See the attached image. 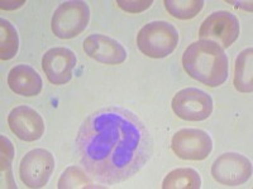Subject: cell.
<instances>
[{
    "label": "cell",
    "mask_w": 253,
    "mask_h": 189,
    "mask_svg": "<svg viewBox=\"0 0 253 189\" xmlns=\"http://www.w3.org/2000/svg\"><path fill=\"white\" fill-rule=\"evenodd\" d=\"M75 150L87 175L100 184L128 181L147 165L153 140L139 116L121 106L92 112L81 124Z\"/></svg>",
    "instance_id": "6da1fadb"
},
{
    "label": "cell",
    "mask_w": 253,
    "mask_h": 189,
    "mask_svg": "<svg viewBox=\"0 0 253 189\" xmlns=\"http://www.w3.org/2000/svg\"><path fill=\"white\" fill-rule=\"evenodd\" d=\"M182 66L190 77L209 87L223 85L229 72V61L223 48L207 39L187 47L182 56Z\"/></svg>",
    "instance_id": "7a4b0ae2"
},
{
    "label": "cell",
    "mask_w": 253,
    "mask_h": 189,
    "mask_svg": "<svg viewBox=\"0 0 253 189\" xmlns=\"http://www.w3.org/2000/svg\"><path fill=\"white\" fill-rule=\"evenodd\" d=\"M178 43V32L169 22L157 20L142 27L137 35L139 51L151 58L170 56Z\"/></svg>",
    "instance_id": "3957f363"
},
{
    "label": "cell",
    "mask_w": 253,
    "mask_h": 189,
    "mask_svg": "<svg viewBox=\"0 0 253 189\" xmlns=\"http://www.w3.org/2000/svg\"><path fill=\"white\" fill-rule=\"evenodd\" d=\"M90 20V8L83 0H71L61 4L53 13L51 28L60 39H71L81 34Z\"/></svg>",
    "instance_id": "277c9868"
},
{
    "label": "cell",
    "mask_w": 253,
    "mask_h": 189,
    "mask_svg": "<svg viewBox=\"0 0 253 189\" xmlns=\"http://www.w3.org/2000/svg\"><path fill=\"white\" fill-rule=\"evenodd\" d=\"M177 118L186 121H203L213 112V98L209 94L195 87L178 91L171 102Z\"/></svg>",
    "instance_id": "5b68a950"
},
{
    "label": "cell",
    "mask_w": 253,
    "mask_h": 189,
    "mask_svg": "<svg viewBox=\"0 0 253 189\" xmlns=\"http://www.w3.org/2000/svg\"><path fill=\"white\" fill-rule=\"evenodd\" d=\"M241 27L238 18L227 10L210 14L202 23L199 29V37L202 39L215 42L220 48H228L238 39Z\"/></svg>",
    "instance_id": "8992f818"
},
{
    "label": "cell",
    "mask_w": 253,
    "mask_h": 189,
    "mask_svg": "<svg viewBox=\"0 0 253 189\" xmlns=\"http://www.w3.org/2000/svg\"><path fill=\"white\" fill-rule=\"evenodd\" d=\"M55 169V158L46 149H33L20 160L19 177L28 188H43Z\"/></svg>",
    "instance_id": "52a82bcc"
},
{
    "label": "cell",
    "mask_w": 253,
    "mask_h": 189,
    "mask_svg": "<svg viewBox=\"0 0 253 189\" xmlns=\"http://www.w3.org/2000/svg\"><path fill=\"white\" fill-rule=\"evenodd\" d=\"M171 149L182 160H204L213 150V140L200 129H181L172 136Z\"/></svg>",
    "instance_id": "ba28073f"
},
{
    "label": "cell",
    "mask_w": 253,
    "mask_h": 189,
    "mask_svg": "<svg viewBox=\"0 0 253 189\" xmlns=\"http://www.w3.org/2000/svg\"><path fill=\"white\" fill-rule=\"evenodd\" d=\"M211 175L223 186H241L252 175V163L238 153H224L211 165Z\"/></svg>",
    "instance_id": "9c48e42d"
},
{
    "label": "cell",
    "mask_w": 253,
    "mask_h": 189,
    "mask_svg": "<svg viewBox=\"0 0 253 189\" xmlns=\"http://www.w3.org/2000/svg\"><path fill=\"white\" fill-rule=\"evenodd\" d=\"M78 58L71 49L55 47L46 52L42 58V68L52 85H65L72 78V69L76 67Z\"/></svg>",
    "instance_id": "30bf717a"
},
{
    "label": "cell",
    "mask_w": 253,
    "mask_h": 189,
    "mask_svg": "<svg viewBox=\"0 0 253 189\" xmlns=\"http://www.w3.org/2000/svg\"><path fill=\"white\" fill-rule=\"evenodd\" d=\"M9 127L20 140L32 143L42 138L44 134L43 119L32 107L22 105L8 115Z\"/></svg>",
    "instance_id": "8fae6325"
},
{
    "label": "cell",
    "mask_w": 253,
    "mask_h": 189,
    "mask_svg": "<svg viewBox=\"0 0 253 189\" xmlns=\"http://www.w3.org/2000/svg\"><path fill=\"white\" fill-rule=\"evenodd\" d=\"M84 51L89 57L104 64H121L126 60V51L118 40L104 34H91L84 40Z\"/></svg>",
    "instance_id": "7c38bea8"
},
{
    "label": "cell",
    "mask_w": 253,
    "mask_h": 189,
    "mask_svg": "<svg viewBox=\"0 0 253 189\" xmlns=\"http://www.w3.org/2000/svg\"><path fill=\"white\" fill-rule=\"evenodd\" d=\"M8 85L13 92L20 96H37L43 87V81L33 67L18 64L8 73Z\"/></svg>",
    "instance_id": "4fadbf2b"
},
{
    "label": "cell",
    "mask_w": 253,
    "mask_h": 189,
    "mask_svg": "<svg viewBox=\"0 0 253 189\" xmlns=\"http://www.w3.org/2000/svg\"><path fill=\"white\" fill-rule=\"evenodd\" d=\"M234 87L239 92L253 90V49L247 48L238 56L234 68Z\"/></svg>",
    "instance_id": "5bb4252c"
},
{
    "label": "cell",
    "mask_w": 253,
    "mask_h": 189,
    "mask_svg": "<svg viewBox=\"0 0 253 189\" xmlns=\"http://www.w3.org/2000/svg\"><path fill=\"white\" fill-rule=\"evenodd\" d=\"M202 187V178L195 169L177 168L165 177L164 189H199Z\"/></svg>",
    "instance_id": "9a60e30c"
},
{
    "label": "cell",
    "mask_w": 253,
    "mask_h": 189,
    "mask_svg": "<svg viewBox=\"0 0 253 189\" xmlns=\"http://www.w3.org/2000/svg\"><path fill=\"white\" fill-rule=\"evenodd\" d=\"M19 48V38L15 27L9 20L0 19V58L3 61L15 57Z\"/></svg>",
    "instance_id": "2e32d148"
},
{
    "label": "cell",
    "mask_w": 253,
    "mask_h": 189,
    "mask_svg": "<svg viewBox=\"0 0 253 189\" xmlns=\"http://www.w3.org/2000/svg\"><path fill=\"white\" fill-rule=\"evenodd\" d=\"M167 12L177 19H193L204 6L203 0H165Z\"/></svg>",
    "instance_id": "e0dca14e"
},
{
    "label": "cell",
    "mask_w": 253,
    "mask_h": 189,
    "mask_svg": "<svg viewBox=\"0 0 253 189\" xmlns=\"http://www.w3.org/2000/svg\"><path fill=\"white\" fill-rule=\"evenodd\" d=\"M0 148H1V157H0V172H1V183L5 179V183L3 187L5 188H17L14 179L12 174V161L14 159V146L12 141L6 136L1 135L0 136Z\"/></svg>",
    "instance_id": "ac0fdd59"
},
{
    "label": "cell",
    "mask_w": 253,
    "mask_h": 189,
    "mask_svg": "<svg viewBox=\"0 0 253 189\" xmlns=\"http://www.w3.org/2000/svg\"><path fill=\"white\" fill-rule=\"evenodd\" d=\"M86 174L87 173L84 172L79 166H69L61 175L57 187L60 189L90 188V187H95L92 186L91 181L86 177Z\"/></svg>",
    "instance_id": "d6986e66"
},
{
    "label": "cell",
    "mask_w": 253,
    "mask_h": 189,
    "mask_svg": "<svg viewBox=\"0 0 253 189\" xmlns=\"http://www.w3.org/2000/svg\"><path fill=\"white\" fill-rule=\"evenodd\" d=\"M118 6L121 9H123L124 12H129V13H141L144 12L146 9L150 8L153 4L152 0H143V1H138V0H118L117 1Z\"/></svg>",
    "instance_id": "ffe728a7"
}]
</instances>
